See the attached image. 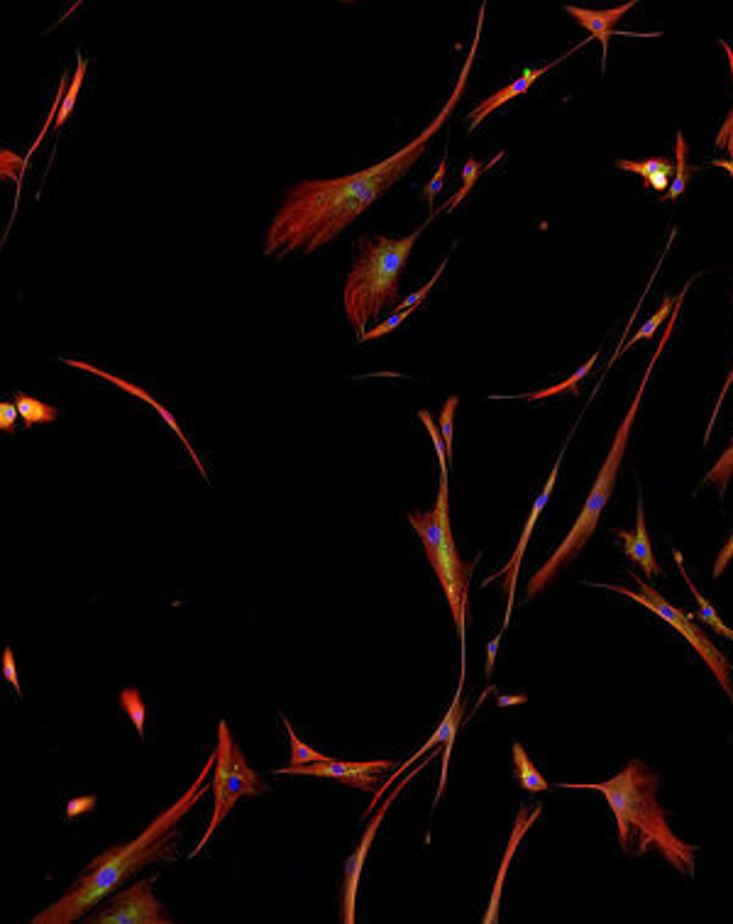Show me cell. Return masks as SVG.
<instances>
[{
    "mask_svg": "<svg viewBox=\"0 0 733 924\" xmlns=\"http://www.w3.org/2000/svg\"><path fill=\"white\" fill-rule=\"evenodd\" d=\"M484 10H487V5L479 8L475 40H472L470 52H467L465 64H462L460 76H457L453 93L440 108V113L435 115L433 123L426 125L421 135L413 137L409 145L396 150L382 162L362 169V172L338 176V179H308L291 186L284 201H281L277 216L272 218L267 233H264V255L286 257L291 252L311 255V252L321 250L328 242L338 238L345 228H350L374 201L387 194L396 181H401L411 172L413 164L428 150V142L433 140L435 132L445 128L460 98L465 96L472 64H475L479 52V40H482Z\"/></svg>",
    "mask_w": 733,
    "mask_h": 924,
    "instance_id": "6da1fadb",
    "label": "cell"
},
{
    "mask_svg": "<svg viewBox=\"0 0 733 924\" xmlns=\"http://www.w3.org/2000/svg\"><path fill=\"white\" fill-rule=\"evenodd\" d=\"M213 768H216V751L208 756L206 766L172 807L157 814L150 827L128 844L103 851L62 898L32 917V924H69L84 920L86 912L96 910L118 885H123L137 871L157 861H176L179 858V829L176 827L206 795Z\"/></svg>",
    "mask_w": 733,
    "mask_h": 924,
    "instance_id": "7a4b0ae2",
    "label": "cell"
},
{
    "mask_svg": "<svg viewBox=\"0 0 733 924\" xmlns=\"http://www.w3.org/2000/svg\"><path fill=\"white\" fill-rule=\"evenodd\" d=\"M660 778L646 763L633 758L624 770L604 783H560L567 790H597L609 802L619 827V844L631 856H646L648 849L658 854L685 876L697 873V846L687 844L670 829L668 812L658 802Z\"/></svg>",
    "mask_w": 733,
    "mask_h": 924,
    "instance_id": "3957f363",
    "label": "cell"
},
{
    "mask_svg": "<svg viewBox=\"0 0 733 924\" xmlns=\"http://www.w3.org/2000/svg\"><path fill=\"white\" fill-rule=\"evenodd\" d=\"M690 286H692V279H690V282H687L685 289H682V291H680V296H677V299H675V306H672V313H670L668 323H665L663 338H660L658 343H655L653 357H650L646 372H643L641 384H638L636 399L631 401V406H628L624 421H621V423H619V428H616V436H614V443H611L609 455H606L602 470H599V475H597V482H594L592 492H589V497H587V502H584V506H582L580 516H577L575 526L570 528V533H567L565 541L560 543L558 550H555V553L550 555L548 560H545L543 568H540V570L536 572V575H533L531 580H528V585H526V599H536V594L543 592L545 587H548L550 582H553L555 577H558V572H560L562 568H565V565L570 563V560H575L577 555L582 553V548L587 546V541H589V538H592V533L597 531L599 519H602V511L606 509V504H609L611 494H614L616 482H619V470H621V462H624V453H626V445H628V436H631V428H633V423H636L638 411H641L643 394H646V387H648V382H650V374H653L655 365H658V360H660V355H663L665 345H668L670 335L675 333L677 318H680L682 304H685V296H687V291H690Z\"/></svg>",
    "mask_w": 733,
    "mask_h": 924,
    "instance_id": "277c9868",
    "label": "cell"
},
{
    "mask_svg": "<svg viewBox=\"0 0 733 924\" xmlns=\"http://www.w3.org/2000/svg\"><path fill=\"white\" fill-rule=\"evenodd\" d=\"M433 218L435 213L406 238L391 240L382 235H365L360 240V255L343 286L345 316L360 340L374 318H379L389 308H399L401 274H404L411 250Z\"/></svg>",
    "mask_w": 733,
    "mask_h": 924,
    "instance_id": "5b68a950",
    "label": "cell"
},
{
    "mask_svg": "<svg viewBox=\"0 0 733 924\" xmlns=\"http://www.w3.org/2000/svg\"><path fill=\"white\" fill-rule=\"evenodd\" d=\"M631 580L636 582L638 592L628 590V587H624V585H614V582H587V585L589 587H602V590H611V592L624 594V597L633 599V602H638L641 607L650 609V612L658 616V619H663L665 624H670L672 629H675L677 634H682V638H685V641L690 643L694 651L699 653V658H702L704 663L709 665V670L714 673V678L721 685V690H724L726 697H729V700L733 702V682H731L729 658H726L724 653H721L719 648L714 646L712 638H709L702 629H699L697 621H694V614L682 612V609L672 607V604L663 597V594L655 590V587H650L646 580H641V577H638L636 572H631Z\"/></svg>",
    "mask_w": 733,
    "mask_h": 924,
    "instance_id": "8992f818",
    "label": "cell"
},
{
    "mask_svg": "<svg viewBox=\"0 0 733 924\" xmlns=\"http://www.w3.org/2000/svg\"><path fill=\"white\" fill-rule=\"evenodd\" d=\"M86 924H172V917L154 898L152 880H137L130 888L108 895L93 915L84 917Z\"/></svg>",
    "mask_w": 733,
    "mask_h": 924,
    "instance_id": "52a82bcc",
    "label": "cell"
},
{
    "mask_svg": "<svg viewBox=\"0 0 733 924\" xmlns=\"http://www.w3.org/2000/svg\"><path fill=\"white\" fill-rule=\"evenodd\" d=\"M413 775H416V770H413V773H409L404 780H401L399 788H394V790L389 792V797L382 802V807H379V810L374 812V819H372V822L367 824V829H365V834H362V839H360V844H357V849L352 851L350 858H347V861H345V871H343V893H340V898H343V922H345V924H355L357 888H360L362 868H365L367 854H369V849H372V844H374V836H377L379 827H382V822H384V817H387L391 802H394L396 797L401 795V790H404V785L409 783Z\"/></svg>",
    "mask_w": 733,
    "mask_h": 924,
    "instance_id": "ba28073f",
    "label": "cell"
},
{
    "mask_svg": "<svg viewBox=\"0 0 733 924\" xmlns=\"http://www.w3.org/2000/svg\"><path fill=\"white\" fill-rule=\"evenodd\" d=\"M562 458H565V448H562V453L558 455V462H555V465H553V472H550V477H548V480H545L543 489H540V494L536 497V502H533L531 514H528L526 526H523L521 538H518V546H516V550H514V555H511L509 563H506V568H501L499 572H496V575L487 577V580H484V585H489V582H494V580H504V587H506L504 629L511 624V616H514V599H516V585H518V570H521L523 553H526V546H528V541H531V533H533V528H536V524H538L540 514H543V509H545V506H548L550 497H553L555 482H558V475H560V462H562Z\"/></svg>",
    "mask_w": 733,
    "mask_h": 924,
    "instance_id": "9c48e42d",
    "label": "cell"
},
{
    "mask_svg": "<svg viewBox=\"0 0 733 924\" xmlns=\"http://www.w3.org/2000/svg\"><path fill=\"white\" fill-rule=\"evenodd\" d=\"M389 768H391L389 761L352 763V761H333V758H325V761L308 763V766H296V768L289 766L284 770H277V773L279 775H311V778H333V780H340V783L350 785V788L377 792L379 775L387 773Z\"/></svg>",
    "mask_w": 733,
    "mask_h": 924,
    "instance_id": "30bf717a",
    "label": "cell"
},
{
    "mask_svg": "<svg viewBox=\"0 0 733 924\" xmlns=\"http://www.w3.org/2000/svg\"><path fill=\"white\" fill-rule=\"evenodd\" d=\"M233 736H230L228 724L220 722L218 724V746H216V768H213L211 775V788H213V802H216V812H213L211 824H208L206 834L201 836V841L196 844V849L191 851L189 858H194L201 854L203 846L211 841V836L216 834V829L220 827V822L225 819V797H228V780H230V766H233Z\"/></svg>",
    "mask_w": 733,
    "mask_h": 924,
    "instance_id": "8fae6325",
    "label": "cell"
},
{
    "mask_svg": "<svg viewBox=\"0 0 733 924\" xmlns=\"http://www.w3.org/2000/svg\"><path fill=\"white\" fill-rule=\"evenodd\" d=\"M587 42H589V40L580 42L575 49H570V52H565V54H562V57L555 59V62L540 66V69H526L521 76H518L516 81H511L509 86H504V88H501V91H496V93H492V96H489V98H484V101L479 103V106H477L475 110H470V113H467V123H470V132H475V130L479 128V123H482V120L487 118V115H492L494 110H499L501 106H506V103H509V101H514V98L523 96V93L531 91L533 84H536L538 79H543V76L548 74L550 69H555V66H558V64L562 62V59H567L572 52H577V49H582Z\"/></svg>",
    "mask_w": 733,
    "mask_h": 924,
    "instance_id": "7c38bea8",
    "label": "cell"
},
{
    "mask_svg": "<svg viewBox=\"0 0 733 924\" xmlns=\"http://www.w3.org/2000/svg\"><path fill=\"white\" fill-rule=\"evenodd\" d=\"M636 8V0H628V3L619 5V8H609V10H592V8H580V5H565V13L572 15L584 30L589 32V40H599L602 44V71L606 69V54H609V42L614 35H621L616 30V22H619L628 10Z\"/></svg>",
    "mask_w": 733,
    "mask_h": 924,
    "instance_id": "4fadbf2b",
    "label": "cell"
},
{
    "mask_svg": "<svg viewBox=\"0 0 733 924\" xmlns=\"http://www.w3.org/2000/svg\"><path fill=\"white\" fill-rule=\"evenodd\" d=\"M460 722H462V678H460V687H457V695H455V700H453V707L448 709V714H445L443 722H440L438 729L433 731V736L426 741V746L418 748V751L413 753V756L409 758V761L404 763V766L396 770L394 775H389V780L382 785V788H377V792H374V797H372V802H369V807H367V814H372V812H374V807H377L379 802H382V795H384V792H387V790L391 788V785L396 783V778H399L401 773H406V770H409V768L413 766V763L418 761V758L426 756L428 751H433V748H438L440 744H445V741H448V736L457 734V729H460Z\"/></svg>",
    "mask_w": 733,
    "mask_h": 924,
    "instance_id": "5bb4252c",
    "label": "cell"
},
{
    "mask_svg": "<svg viewBox=\"0 0 733 924\" xmlns=\"http://www.w3.org/2000/svg\"><path fill=\"white\" fill-rule=\"evenodd\" d=\"M540 814H543V807H540V805L533 807V810H528V807H521V810H518V817H516V824H514V832H511V836H509V844H506L504 858H501L499 873H496V880H494V890H492V900H489V910H487V915H484V922H487V924H494V922H499L501 890H504L506 871H509L511 861H514V854H516L518 844H521V841H523V836H526L528 829L533 827V822H538V819H540Z\"/></svg>",
    "mask_w": 733,
    "mask_h": 924,
    "instance_id": "9a60e30c",
    "label": "cell"
},
{
    "mask_svg": "<svg viewBox=\"0 0 733 924\" xmlns=\"http://www.w3.org/2000/svg\"><path fill=\"white\" fill-rule=\"evenodd\" d=\"M616 538H621L624 543V553L628 558L633 560L636 565H641V570L646 572V577H655L660 575V565L655 563L653 555V543L648 538V528H646V511H643V492L638 497V514H636V531H616Z\"/></svg>",
    "mask_w": 733,
    "mask_h": 924,
    "instance_id": "2e32d148",
    "label": "cell"
},
{
    "mask_svg": "<svg viewBox=\"0 0 733 924\" xmlns=\"http://www.w3.org/2000/svg\"><path fill=\"white\" fill-rule=\"evenodd\" d=\"M269 792V785L264 778H259L255 770L247 763L245 753L238 746L233 748V766H230V780H228V797H225V817L230 810L242 800V797H257Z\"/></svg>",
    "mask_w": 733,
    "mask_h": 924,
    "instance_id": "e0dca14e",
    "label": "cell"
},
{
    "mask_svg": "<svg viewBox=\"0 0 733 924\" xmlns=\"http://www.w3.org/2000/svg\"><path fill=\"white\" fill-rule=\"evenodd\" d=\"M64 365H69V367H76V370H86V372H91V374H98V377H103V379H108V382H113V384H118V387H120V389H125V392H130V394H135V396H140V399H145V401H147V404H152V406H154V409H157V411H159V414H162V418H164V421H167V423H169V426H172V431L176 433V436H179V438H181V443H184V445H186V450H189V453H191V458H194V462H196V465H198V470H201V475H203V477H206V470H203V465H201V462H198V458H196V453H194V448H191V445H189V440H186V436H184V433H181V428H179V423H176V418H174L172 414H169V411H167V409H164V406H162V404H157V401H154V399H152V396H150V394H147V392H142V389H140V387H135V384H130V382H125V379H120V377H113V374H108V372H103V370H98V367H93V365H88V362H79V360H64Z\"/></svg>",
    "mask_w": 733,
    "mask_h": 924,
    "instance_id": "ac0fdd59",
    "label": "cell"
},
{
    "mask_svg": "<svg viewBox=\"0 0 733 924\" xmlns=\"http://www.w3.org/2000/svg\"><path fill=\"white\" fill-rule=\"evenodd\" d=\"M616 169L621 172H633L638 176H643V181L650 186V189L658 191L660 196L670 189L672 176H675V164L668 162V159L658 157V159H643V162H631V159H616L614 162Z\"/></svg>",
    "mask_w": 733,
    "mask_h": 924,
    "instance_id": "d6986e66",
    "label": "cell"
},
{
    "mask_svg": "<svg viewBox=\"0 0 733 924\" xmlns=\"http://www.w3.org/2000/svg\"><path fill=\"white\" fill-rule=\"evenodd\" d=\"M687 157H690V147H687L685 132L677 130V135H675V176H672L670 189L665 191L663 196H660V201H677V198L685 194V189L690 186V181L694 179V174L702 172V169H699L697 164L687 162Z\"/></svg>",
    "mask_w": 733,
    "mask_h": 924,
    "instance_id": "ffe728a7",
    "label": "cell"
},
{
    "mask_svg": "<svg viewBox=\"0 0 733 924\" xmlns=\"http://www.w3.org/2000/svg\"><path fill=\"white\" fill-rule=\"evenodd\" d=\"M504 157V152H499L496 154V157L489 159L487 164H479L477 162V157H467V162H465V167L460 169V176H462V189H457L453 196H450V201H445L443 206H440V211H455L457 206H460L462 201H465L467 196L472 194V189H475V184L479 181V176H482L484 172H487V169H492L496 162H499V159Z\"/></svg>",
    "mask_w": 733,
    "mask_h": 924,
    "instance_id": "44dd1931",
    "label": "cell"
},
{
    "mask_svg": "<svg viewBox=\"0 0 733 924\" xmlns=\"http://www.w3.org/2000/svg\"><path fill=\"white\" fill-rule=\"evenodd\" d=\"M13 404L18 406L20 421L25 423L27 428H32V426H44V423H54V421H57V418H59V409H54V406L44 404V401L35 399V396H30V394H25V392H18V394H15Z\"/></svg>",
    "mask_w": 733,
    "mask_h": 924,
    "instance_id": "7402d4cb",
    "label": "cell"
},
{
    "mask_svg": "<svg viewBox=\"0 0 733 924\" xmlns=\"http://www.w3.org/2000/svg\"><path fill=\"white\" fill-rule=\"evenodd\" d=\"M514 766H516V780L521 783V788L526 792H548L550 783L540 775V770L533 766V761L528 758L526 748L523 744H514Z\"/></svg>",
    "mask_w": 733,
    "mask_h": 924,
    "instance_id": "603a6c76",
    "label": "cell"
},
{
    "mask_svg": "<svg viewBox=\"0 0 733 924\" xmlns=\"http://www.w3.org/2000/svg\"><path fill=\"white\" fill-rule=\"evenodd\" d=\"M597 360H599V352L597 355H592L589 357L587 362H584V365L580 367V370H577L575 374H572L570 379H565V382L562 384H555V387H548V389H540V392H533V394H521V396H501V399H521V401H543V399H548V396H555V394H562V392H572V394H577V384L582 382L584 377H587L589 370H592L594 365H597Z\"/></svg>",
    "mask_w": 733,
    "mask_h": 924,
    "instance_id": "cb8c5ba5",
    "label": "cell"
},
{
    "mask_svg": "<svg viewBox=\"0 0 733 924\" xmlns=\"http://www.w3.org/2000/svg\"><path fill=\"white\" fill-rule=\"evenodd\" d=\"M118 700H120V707H123V712L128 714V719L132 722V726H135L137 736H140V739H145L147 704H145V700H142V692L137 690V687H125V690L120 692Z\"/></svg>",
    "mask_w": 733,
    "mask_h": 924,
    "instance_id": "d4e9b609",
    "label": "cell"
},
{
    "mask_svg": "<svg viewBox=\"0 0 733 924\" xmlns=\"http://www.w3.org/2000/svg\"><path fill=\"white\" fill-rule=\"evenodd\" d=\"M731 480H733V438H731L729 448H726V453L721 455V458L714 462L712 470L704 475L702 487L714 484V487L719 489L721 497H726V492H729V487H731Z\"/></svg>",
    "mask_w": 733,
    "mask_h": 924,
    "instance_id": "484cf974",
    "label": "cell"
},
{
    "mask_svg": "<svg viewBox=\"0 0 733 924\" xmlns=\"http://www.w3.org/2000/svg\"><path fill=\"white\" fill-rule=\"evenodd\" d=\"M84 79H86V59H84V54H76V71H74V76H71V84H69V91H66L64 101H62V108H59L57 123H54L57 128H62L66 120H69V115L74 113L76 96H79L81 86H84Z\"/></svg>",
    "mask_w": 733,
    "mask_h": 924,
    "instance_id": "4316f807",
    "label": "cell"
},
{
    "mask_svg": "<svg viewBox=\"0 0 733 924\" xmlns=\"http://www.w3.org/2000/svg\"><path fill=\"white\" fill-rule=\"evenodd\" d=\"M284 726H286V731H289V748H291L289 766L291 768L308 766V763H318V761H325V758H328V756H323V753H318L316 748L303 744L299 736H296L294 726H291V722L286 717H284Z\"/></svg>",
    "mask_w": 733,
    "mask_h": 924,
    "instance_id": "83f0119b",
    "label": "cell"
},
{
    "mask_svg": "<svg viewBox=\"0 0 733 924\" xmlns=\"http://www.w3.org/2000/svg\"><path fill=\"white\" fill-rule=\"evenodd\" d=\"M719 44L724 47L726 57H729V71H731V84H733V47L726 40H721ZM714 147H716V150H724L726 154H729V159L733 162V108L729 110V115L724 118V123H721L719 132H716Z\"/></svg>",
    "mask_w": 733,
    "mask_h": 924,
    "instance_id": "f1b7e54d",
    "label": "cell"
},
{
    "mask_svg": "<svg viewBox=\"0 0 733 924\" xmlns=\"http://www.w3.org/2000/svg\"><path fill=\"white\" fill-rule=\"evenodd\" d=\"M672 304H675V301H672V296H665V299H663V306H660L658 311H655L653 316H650L648 321L643 323V326L636 330V335H633V338H631V343H628L624 350L631 348V345H636L638 340H650V338H655V333H658V328L663 326V321H665V318H668L670 313H672Z\"/></svg>",
    "mask_w": 733,
    "mask_h": 924,
    "instance_id": "f546056e",
    "label": "cell"
},
{
    "mask_svg": "<svg viewBox=\"0 0 733 924\" xmlns=\"http://www.w3.org/2000/svg\"><path fill=\"white\" fill-rule=\"evenodd\" d=\"M457 404H460V399H457V396H450V399L443 404V409H440V421H438V428H440V433H443V440H445V455H448V462H453V450H455L453 418H455Z\"/></svg>",
    "mask_w": 733,
    "mask_h": 924,
    "instance_id": "4dcf8cb0",
    "label": "cell"
},
{
    "mask_svg": "<svg viewBox=\"0 0 733 924\" xmlns=\"http://www.w3.org/2000/svg\"><path fill=\"white\" fill-rule=\"evenodd\" d=\"M418 418H421L423 426H426V431L431 433V440L435 443V453H438V462H440V477H448L450 462H448V455H445V440H443V433H440L438 423L433 421V416L428 414V411H418Z\"/></svg>",
    "mask_w": 733,
    "mask_h": 924,
    "instance_id": "1f68e13d",
    "label": "cell"
},
{
    "mask_svg": "<svg viewBox=\"0 0 733 924\" xmlns=\"http://www.w3.org/2000/svg\"><path fill=\"white\" fill-rule=\"evenodd\" d=\"M448 260H450V257H445V260L440 262V267L435 269V272H433V277L428 279V282L421 286V291H416V294H411L409 299L399 301V311H416V306H421L423 301L428 299V294H431V289H433V286H435V282H438V279L443 277L445 267H448Z\"/></svg>",
    "mask_w": 733,
    "mask_h": 924,
    "instance_id": "d6a6232c",
    "label": "cell"
},
{
    "mask_svg": "<svg viewBox=\"0 0 733 924\" xmlns=\"http://www.w3.org/2000/svg\"><path fill=\"white\" fill-rule=\"evenodd\" d=\"M413 311H396V313H391V316L387 318V321H382L379 323V326H374V328H369L365 335H362V340L360 343H369V340H377V338H382V335H387L391 333V330H396L401 326V323L406 321V318L411 316Z\"/></svg>",
    "mask_w": 733,
    "mask_h": 924,
    "instance_id": "836d02e7",
    "label": "cell"
},
{
    "mask_svg": "<svg viewBox=\"0 0 733 924\" xmlns=\"http://www.w3.org/2000/svg\"><path fill=\"white\" fill-rule=\"evenodd\" d=\"M445 172H448V159H443V162H440V167L435 169L433 179L428 181L426 189H423V198H426V203H428V208H431V213L438 211V208H435V196H438L440 191H443ZM435 216H438V213H435Z\"/></svg>",
    "mask_w": 733,
    "mask_h": 924,
    "instance_id": "e575fe53",
    "label": "cell"
},
{
    "mask_svg": "<svg viewBox=\"0 0 733 924\" xmlns=\"http://www.w3.org/2000/svg\"><path fill=\"white\" fill-rule=\"evenodd\" d=\"M3 678L10 682V685H13V690H15V695H22V687H20V678H18V668H15V653H13V648L10 646H5L3 648Z\"/></svg>",
    "mask_w": 733,
    "mask_h": 924,
    "instance_id": "d590c367",
    "label": "cell"
},
{
    "mask_svg": "<svg viewBox=\"0 0 733 924\" xmlns=\"http://www.w3.org/2000/svg\"><path fill=\"white\" fill-rule=\"evenodd\" d=\"M18 418H20L18 406L10 404V401H0V431L10 433V436H13Z\"/></svg>",
    "mask_w": 733,
    "mask_h": 924,
    "instance_id": "8d00e7d4",
    "label": "cell"
},
{
    "mask_svg": "<svg viewBox=\"0 0 733 924\" xmlns=\"http://www.w3.org/2000/svg\"><path fill=\"white\" fill-rule=\"evenodd\" d=\"M96 802L98 800L93 795L74 797V800H69V805H66V819H76L81 817V814H88L96 807Z\"/></svg>",
    "mask_w": 733,
    "mask_h": 924,
    "instance_id": "74e56055",
    "label": "cell"
},
{
    "mask_svg": "<svg viewBox=\"0 0 733 924\" xmlns=\"http://www.w3.org/2000/svg\"><path fill=\"white\" fill-rule=\"evenodd\" d=\"M731 384H733V365H731L729 374H726V384H724V389H721V392H719V399H716V404H714V411H712V418H709L707 433H704V445H709V438H712V431H714V423H716V418H719L721 404H724V399H726V394H729Z\"/></svg>",
    "mask_w": 733,
    "mask_h": 924,
    "instance_id": "f35d334b",
    "label": "cell"
},
{
    "mask_svg": "<svg viewBox=\"0 0 733 924\" xmlns=\"http://www.w3.org/2000/svg\"><path fill=\"white\" fill-rule=\"evenodd\" d=\"M733 560V533H731V538L729 541L724 543V548L719 550V555H716V563H714V577H719L721 572L726 570V565H729Z\"/></svg>",
    "mask_w": 733,
    "mask_h": 924,
    "instance_id": "ab89813d",
    "label": "cell"
},
{
    "mask_svg": "<svg viewBox=\"0 0 733 924\" xmlns=\"http://www.w3.org/2000/svg\"><path fill=\"white\" fill-rule=\"evenodd\" d=\"M3 162H10V164H13V169H10L8 174L13 176V179L20 184L22 172H25V162H27V159H18L13 152H3ZM8 174H5V176H8Z\"/></svg>",
    "mask_w": 733,
    "mask_h": 924,
    "instance_id": "60d3db41",
    "label": "cell"
},
{
    "mask_svg": "<svg viewBox=\"0 0 733 924\" xmlns=\"http://www.w3.org/2000/svg\"><path fill=\"white\" fill-rule=\"evenodd\" d=\"M499 646H501V634L494 636L492 643H489V648H487V678H492V675H494L496 651H499Z\"/></svg>",
    "mask_w": 733,
    "mask_h": 924,
    "instance_id": "b9f144b4",
    "label": "cell"
},
{
    "mask_svg": "<svg viewBox=\"0 0 733 924\" xmlns=\"http://www.w3.org/2000/svg\"><path fill=\"white\" fill-rule=\"evenodd\" d=\"M526 695H501L496 697V707H511V704H526Z\"/></svg>",
    "mask_w": 733,
    "mask_h": 924,
    "instance_id": "7bdbcfd3",
    "label": "cell"
},
{
    "mask_svg": "<svg viewBox=\"0 0 733 924\" xmlns=\"http://www.w3.org/2000/svg\"><path fill=\"white\" fill-rule=\"evenodd\" d=\"M712 164H714V167L724 169V172L733 179V162H731V159H712Z\"/></svg>",
    "mask_w": 733,
    "mask_h": 924,
    "instance_id": "ee69618b",
    "label": "cell"
},
{
    "mask_svg": "<svg viewBox=\"0 0 733 924\" xmlns=\"http://www.w3.org/2000/svg\"><path fill=\"white\" fill-rule=\"evenodd\" d=\"M724 636H726V638H731V641H733V629H726V634H724Z\"/></svg>",
    "mask_w": 733,
    "mask_h": 924,
    "instance_id": "f6af8a7d",
    "label": "cell"
}]
</instances>
